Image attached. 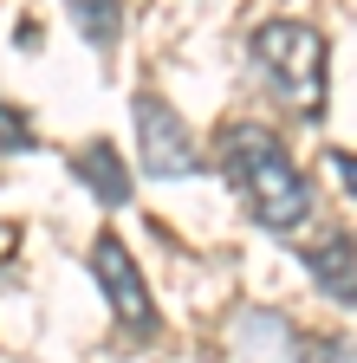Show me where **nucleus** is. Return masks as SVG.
Returning <instances> with one entry per match:
<instances>
[{
    "label": "nucleus",
    "mask_w": 357,
    "mask_h": 363,
    "mask_svg": "<svg viewBox=\"0 0 357 363\" xmlns=\"http://www.w3.org/2000/svg\"><path fill=\"white\" fill-rule=\"evenodd\" d=\"M221 169H228L234 195L247 201V214L266 227V234H299L312 214V189L305 175L292 169L286 143L266 123H234L221 136Z\"/></svg>",
    "instance_id": "1"
},
{
    "label": "nucleus",
    "mask_w": 357,
    "mask_h": 363,
    "mask_svg": "<svg viewBox=\"0 0 357 363\" xmlns=\"http://www.w3.org/2000/svg\"><path fill=\"white\" fill-rule=\"evenodd\" d=\"M247 59L260 72V84L273 91L280 104H292L299 117L325 111V39L305 20H266L247 39Z\"/></svg>",
    "instance_id": "2"
},
{
    "label": "nucleus",
    "mask_w": 357,
    "mask_h": 363,
    "mask_svg": "<svg viewBox=\"0 0 357 363\" xmlns=\"http://www.w3.org/2000/svg\"><path fill=\"white\" fill-rule=\"evenodd\" d=\"M130 123H137V169H143V175H189V169L202 162L189 123L175 117L156 91H143V98L130 104Z\"/></svg>",
    "instance_id": "3"
},
{
    "label": "nucleus",
    "mask_w": 357,
    "mask_h": 363,
    "mask_svg": "<svg viewBox=\"0 0 357 363\" xmlns=\"http://www.w3.org/2000/svg\"><path fill=\"white\" fill-rule=\"evenodd\" d=\"M92 272H98V286H104V298H111V311H117V325L123 331H137V337H156V305H150V286H143V272H137V259L123 253V240H98L92 247Z\"/></svg>",
    "instance_id": "4"
},
{
    "label": "nucleus",
    "mask_w": 357,
    "mask_h": 363,
    "mask_svg": "<svg viewBox=\"0 0 357 363\" xmlns=\"http://www.w3.org/2000/svg\"><path fill=\"white\" fill-rule=\"evenodd\" d=\"M241 363H305V337L286 325L280 311H241L228 331Z\"/></svg>",
    "instance_id": "5"
},
{
    "label": "nucleus",
    "mask_w": 357,
    "mask_h": 363,
    "mask_svg": "<svg viewBox=\"0 0 357 363\" xmlns=\"http://www.w3.org/2000/svg\"><path fill=\"white\" fill-rule=\"evenodd\" d=\"M305 272H312V286H319L331 305H357V240L331 234L305 253Z\"/></svg>",
    "instance_id": "6"
},
{
    "label": "nucleus",
    "mask_w": 357,
    "mask_h": 363,
    "mask_svg": "<svg viewBox=\"0 0 357 363\" xmlns=\"http://www.w3.org/2000/svg\"><path fill=\"white\" fill-rule=\"evenodd\" d=\"M72 169H78V182H92V189H98L104 208H117V201L130 195V169H123V156L104 143V136H98V143H84V150L72 156Z\"/></svg>",
    "instance_id": "7"
},
{
    "label": "nucleus",
    "mask_w": 357,
    "mask_h": 363,
    "mask_svg": "<svg viewBox=\"0 0 357 363\" xmlns=\"http://www.w3.org/2000/svg\"><path fill=\"white\" fill-rule=\"evenodd\" d=\"M65 13L92 45H111L117 26H123V0H65Z\"/></svg>",
    "instance_id": "8"
},
{
    "label": "nucleus",
    "mask_w": 357,
    "mask_h": 363,
    "mask_svg": "<svg viewBox=\"0 0 357 363\" xmlns=\"http://www.w3.org/2000/svg\"><path fill=\"white\" fill-rule=\"evenodd\" d=\"M26 143H33V123H26L13 104H0V156H20Z\"/></svg>",
    "instance_id": "9"
},
{
    "label": "nucleus",
    "mask_w": 357,
    "mask_h": 363,
    "mask_svg": "<svg viewBox=\"0 0 357 363\" xmlns=\"http://www.w3.org/2000/svg\"><path fill=\"white\" fill-rule=\"evenodd\" d=\"M325 169H331V182H338L344 195H357V156H351V150H331V156H325Z\"/></svg>",
    "instance_id": "10"
},
{
    "label": "nucleus",
    "mask_w": 357,
    "mask_h": 363,
    "mask_svg": "<svg viewBox=\"0 0 357 363\" xmlns=\"http://www.w3.org/2000/svg\"><path fill=\"white\" fill-rule=\"evenodd\" d=\"M325 357L331 363H357V344H325Z\"/></svg>",
    "instance_id": "11"
}]
</instances>
